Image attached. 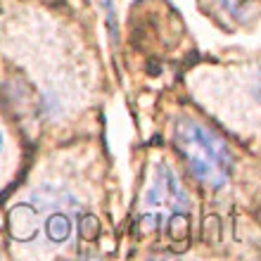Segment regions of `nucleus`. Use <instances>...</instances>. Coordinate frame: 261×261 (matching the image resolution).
I'll return each instance as SVG.
<instances>
[{"mask_svg":"<svg viewBox=\"0 0 261 261\" xmlns=\"http://www.w3.org/2000/svg\"><path fill=\"white\" fill-rule=\"evenodd\" d=\"M259 95H261V83H259Z\"/></svg>","mask_w":261,"mask_h":261,"instance_id":"6","label":"nucleus"},{"mask_svg":"<svg viewBox=\"0 0 261 261\" xmlns=\"http://www.w3.org/2000/svg\"><path fill=\"white\" fill-rule=\"evenodd\" d=\"M93 226V219L81 212V204L64 188L45 186L29 195L12 209L10 228L14 240L27 245L62 247L76 235Z\"/></svg>","mask_w":261,"mask_h":261,"instance_id":"1","label":"nucleus"},{"mask_svg":"<svg viewBox=\"0 0 261 261\" xmlns=\"http://www.w3.org/2000/svg\"><path fill=\"white\" fill-rule=\"evenodd\" d=\"M171 133L178 152L204 186L221 188L226 183L233 169V157L216 133L193 119H176Z\"/></svg>","mask_w":261,"mask_h":261,"instance_id":"2","label":"nucleus"},{"mask_svg":"<svg viewBox=\"0 0 261 261\" xmlns=\"http://www.w3.org/2000/svg\"><path fill=\"white\" fill-rule=\"evenodd\" d=\"M0 147H3V136H0Z\"/></svg>","mask_w":261,"mask_h":261,"instance_id":"5","label":"nucleus"},{"mask_svg":"<svg viewBox=\"0 0 261 261\" xmlns=\"http://www.w3.org/2000/svg\"><path fill=\"white\" fill-rule=\"evenodd\" d=\"M188 214L190 199L178 176L166 164L154 166L143 197V226L147 230H169L171 235H183L188 228Z\"/></svg>","mask_w":261,"mask_h":261,"instance_id":"3","label":"nucleus"},{"mask_svg":"<svg viewBox=\"0 0 261 261\" xmlns=\"http://www.w3.org/2000/svg\"><path fill=\"white\" fill-rule=\"evenodd\" d=\"M228 14H233L238 19H242L245 14L252 10V0H216Z\"/></svg>","mask_w":261,"mask_h":261,"instance_id":"4","label":"nucleus"}]
</instances>
